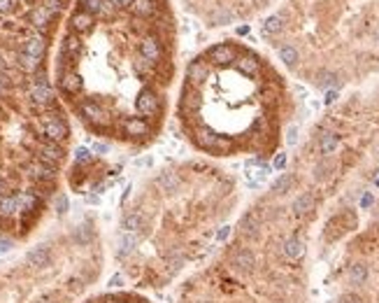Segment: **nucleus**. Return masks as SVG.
Returning <instances> with one entry per match:
<instances>
[{
    "label": "nucleus",
    "mask_w": 379,
    "mask_h": 303,
    "mask_svg": "<svg viewBox=\"0 0 379 303\" xmlns=\"http://www.w3.org/2000/svg\"><path fill=\"white\" fill-rule=\"evenodd\" d=\"M228 233H230V226H223V229L217 233V240H226V238H228Z\"/></svg>",
    "instance_id": "nucleus-51"
},
{
    "label": "nucleus",
    "mask_w": 379,
    "mask_h": 303,
    "mask_svg": "<svg viewBox=\"0 0 379 303\" xmlns=\"http://www.w3.org/2000/svg\"><path fill=\"white\" fill-rule=\"evenodd\" d=\"M40 61H42V59L30 56V54H26V52H21V54H19V66L24 68V70H28V73H35V70H40Z\"/></svg>",
    "instance_id": "nucleus-32"
},
{
    "label": "nucleus",
    "mask_w": 379,
    "mask_h": 303,
    "mask_svg": "<svg viewBox=\"0 0 379 303\" xmlns=\"http://www.w3.org/2000/svg\"><path fill=\"white\" fill-rule=\"evenodd\" d=\"M112 303H126V301H112Z\"/></svg>",
    "instance_id": "nucleus-59"
},
{
    "label": "nucleus",
    "mask_w": 379,
    "mask_h": 303,
    "mask_svg": "<svg viewBox=\"0 0 379 303\" xmlns=\"http://www.w3.org/2000/svg\"><path fill=\"white\" fill-rule=\"evenodd\" d=\"M259 217L254 215V212H247L244 217H242V222H240V231L244 233V236H249V238H256L259 236Z\"/></svg>",
    "instance_id": "nucleus-19"
},
{
    "label": "nucleus",
    "mask_w": 379,
    "mask_h": 303,
    "mask_svg": "<svg viewBox=\"0 0 379 303\" xmlns=\"http://www.w3.org/2000/svg\"><path fill=\"white\" fill-rule=\"evenodd\" d=\"M210 77V68H207V63L205 61H193L191 66L186 68V79H188V86L193 84H203L205 79Z\"/></svg>",
    "instance_id": "nucleus-9"
},
{
    "label": "nucleus",
    "mask_w": 379,
    "mask_h": 303,
    "mask_svg": "<svg viewBox=\"0 0 379 303\" xmlns=\"http://www.w3.org/2000/svg\"><path fill=\"white\" fill-rule=\"evenodd\" d=\"M42 133L47 135V140L60 145V142L68 138V126L60 117H44L42 119Z\"/></svg>",
    "instance_id": "nucleus-2"
},
{
    "label": "nucleus",
    "mask_w": 379,
    "mask_h": 303,
    "mask_svg": "<svg viewBox=\"0 0 379 303\" xmlns=\"http://www.w3.org/2000/svg\"><path fill=\"white\" fill-rule=\"evenodd\" d=\"M302 255H305V245H302L300 238H289V240L284 242V257L291 261H298L302 259Z\"/></svg>",
    "instance_id": "nucleus-15"
},
{
    "label": "nucleus",
    "mask_w": 379,
    "mask_h": 303,
    "mask_svg": "<svg viewBox=\"0 0 379 303\" xmlns=\"http://www.w3.org/2000/svg\"><path fill=\"white\" fill-rule=\"evenodd\" d=\"M5 89V73H0V91Z\"/></svg>",
    "instance_id": "nucleus-57"
},
{
    "label": "nucleus",
    "mask_w": 379,
    "mask_h": 303,
    "mask_svg": "<svg viewBox=\"0 0 379 303\" xmlns=\"http://www.w3.org/2000/svg\"><path fill=\"white\" fill-rule=\"evenodd\" d=\"M79 49H82V42H79V37L68 35V37H66V42H63V54L75 56V54H79Z\"/></svg>",
    "instance_id": "nucleus-37"
},
{
    "label": "nucleus",
    "mask_w": 379,
    "mask_h": 303,
    "mask_svg": "<svg viewBox=\"0 0 379 303\" xmlns=\"http://www.w3.org/2000/svg\"><path fill=\"white\" fill-rule=\"evenodd\" d=\"M254 266H256V257H254L251 249L242 247V249H237V252L233 255V268L237 273H251Z\"/></svg>",
    "instance_id": "nucleus-5"
},
{
    "label": "nucleus",
    "mask_w": 379,
    "mask_h": 303,
    "mask_svg": "<svg viewBox=\"0 0 379 303\" xmlns=\"http://www.w3.org/2000/svg\"><path fill=\"white\" fill-rule=\"evenodd\" d=\"M123 285V275L121 273H114L112 278H109V287H121Z\"/></svg>",
    "instance_id": "nucleus-47"
},
{
    "label": "nucleus",
    "mask_w": 379,
    "mask_h": 303,
    "mask_svg": "<svg viewBox=\"0 0 379 303\" xmlns=\"http://www.w3.org/2000/svg\"><path fill=\"white\" fill-rule=\"evenodd\" d=\"M309 210H314V196L312 194H300L293 200V215L302 217V215H307Z\"/></svg>",
    "instance_id": "nucleus-22"
},
{
    "label": "nucleus",
    "mask_w": 379,
    "mask_h": 303,
    "mask_svg": "<svg viewBox=\"0 0 379 303\" xmlns=\"http://www.w3.org/2000/svg\"><path fill=\"white\" fill-rule=\"evenodd\" d=\"M49 249L44 247V245H37V247H33L26 255V261H28L30 266H35V268H44V266H49Z\"/></svg>",
    "instance_id": "nucleus-12"
},
{
    "label": "nucleus",
    "mask_w": 379,
    "mask_h": 303,
    "mask_svg": "<svg viewBox=\"0 0 379 303\" xmlns=\"http://www.w3.org/2000/svg\"><path fill=\"white\" fill-rule=\"evenodd\" d=\"M82 5H84V12H89L91 17L93 14H112V10H114L112 0H82Z\"/></svg>",
    "instance_id": "nucleus-14"
},
{
    "label": "nucleus",
    "mask_w": 379,
    "mask_h": 303,
    "mask_svg": "<svg viewBox=\"0 0 379 303\" xmlns=\"http://www.w3.org/2000/svg\"><path fill=\"white\" fill-rule=\"evenodd\" d=\"M279 59H282L286 66L293 68L295 63H298V49L291 47V44H284V47H279Z\"/></svg>",
    "instance_id": "nucleus-35"
},
{
    "label": "nucleus",
    "mask_w": 379,
    "mask_h": 303,
    "mask_svg": "<svg viewBox=\"0 0 379 303\" xmlns=\"http://www.w3.org/2000/svg\"><path fill=\"white\" fill-rule=\"evenodd\" d=\"M17 203H19V210H21V212H33L37 208V196L24 191V194L17 196Z\"/></svg>",
    "instance_id": "nucleus-29"
},
{
    "label": "nucleus",
    "mask_w": 379,
    "mask_h": 303,
    "mask_svg": "<svg viewBox=\"0 0 379 303\" xmlns=\"http://www.w3.org/2000/svg\"><path fill=\"white\" fill-rule=\"evenodd\" d=\"M158 96L154 93L151 89H145V91H140V96L138 100H135V108H138V112L142 117H151V115H156L158 112Z\"/></svg>",
    "instance_id": "nucleus-3"
},
{
    "label": "nucleus",
    "mask_w": 379,
    "mask_h": 303,
    "mask_svg": "<svg viewBox=\"0 0 379 303\" xmlns=\"http://www.w3.org/2000/svg\"><path fill=\"white\" fill-rule=\"evenodd\" d=\"M30 177H35V180H42V182H49V180H54L56 175V166H49L44 164V161H35V164L28 168Z\"/></svg>",
    "instance_id": "nucleus-13"
},
{
    "label": "nucleus",
    "mask_w": 379,
    "mask_h": 303,
    "mask_svg": "<svg viewBox=\"0 0 379 303\" xmlns=\"http://www.w3.org/2000/svg\"><path fill=\"white\" fill-rule=\"evenodd\" d=\"M135 245H138V238H135V233H126V236L119 240V252L116 255L119 257H128L135 252Z\"/></svg>",
    "instance_id": "nucleus-28"
},
{
    "label": "nucleus",
    "mask_w": 379,
    "mask_h": 303,
    "mask_svg": "<svg viewBox=\"0 0 379 303\" xmlns=\"http://www.w3.org/2000/svg\"><path fill=\"white\" fill-rule=\"evenodd\" d=\"M70 26H73L75 33H86V30H91V26H93V17H91L89 12H84V10H79V12L73 14Z\"/></svg>",
    "instance_id": "nucleus-17"
},
{
    "label": "nucleus",
    "mask_w": 379,
    "mask_h": 303,
    "mask_svg": "<svg viewBox=\"0 0 379 303\" xmlns=\"http://www.w3.org/2000/svg\"><path fill=\"white\" fill-rule=\"evenodd\" d=\"M349 280H351V285H363L367 280V266L365 264H354L351 266V271H349Z\"/></svg>",
    "instance_id": "nucleus-30"
},
{
    "label": "nucleus",
    "mask_w": 379,
    "mask_h": 303,
    "mask_svg": "<svg viewBox=\"0 0 379 303\" xmlns=\"http://www.w3.org/2000/svg\"><path fill=\"white\" fill-rule=\"evenodd\" d=\"M337 75L335 73H328V70H324V73H319V79H317V84L324 86V89H328V86H337Z\"/></svg>",
    "instance_id": "nucleus-38"
},
{
    "label": "nucleus",
    "mask_w": 379,
    "mask_h": 303,
    "mask_svg": "<svg viewBox=\"0 0 379 303\" xmlns=\"http://www.w3.org/2000/svg\"><path fill=\"white\" fill-rule=\"evenodd\" d=\"M82 86H84V82H82V75L75 73V70H68V73L60 77V89L66 91V93H79V91H82Z\"/></svg>",
    "instance_id": "nucleus-11"
},
{
    "label": "nucleus",
    "mask_w": 379,
    "mask_h": 303,
    "mask_svg": "<svg viewBox=\"0 0 379 303\" xmlns=\"http://www.w3.org/2000/svg\"><path fill=\"white\" fill-rule=\"evenodd\" d=\"M82 117H84L86 121H91V124H98V126H102V124L107 121V112H105L96 100H86V103H82Z\"/></svg>",
    "instance_id": "nucleus-6"
},
{
    "label": "nucleus",
    "mask_w": 379,
    "mask_h": 303,
    "mask_svg": "<svg viewBox=\"0 0 379 303\" xmlns=\"http://www.w3.org/2000/svg\"><path fill=\"white\" fill-rule=\"evenodd\" d=\"M259 3H268V0H259Z\"/></svg>",
    "instance_id": "nucleus-60"
},
{
    "label": "nucleus",
    "mask_w": 379,
    "mask_h": 303,
    "mask_svg": "<svg viewBox=\"0 0 379 303\" xmlns=\"http://www.w3.org/2000/svg\"><path fill=\"white\" fill-rule=\"evenodd\" d=\"M168 261H170V266H172V268H177L181 261H184V255H181L179 249H172V252H170V257H168Z\"/></svg>",
    "instance_id": "nucleus-40"
},
{
    "label": "nucleus",
    "mask_w": 379,
    "mask_h": 303,
    "mask_svg": "<svg viewBox=\"0 0 379 303\" xmlns=\"http://www.w3.org/2000/svg\"><path fill=\"white\" fill-rule=\"evenodd\" d=\"M272 166H275L277 170H282L284 166H286V154H277V157H275V164H272Z\"/></svg>",
    "instance_id": "nucleus-48"
},
{
    "label": "nucleus",
    "mask_w": 379,
    "mask_h": 303,
    "mask_svg": "<svg viewBox=\"0 0 379 303\" xmlns=\"http://www.w3.org/2000/svg\"><path fill=\"white\" fill-rule=\"evenodd\" d=\"M268 173H270V168H268V166H261L259 170H254V173H247L249 187H261V184L265 182V177H268Z\"/></svg>",
    "instance_id": "nucleus-36"
},
{
    "label": "nucleus",
    "mask_w": 379,
    "mask_h": 303,
    "mask_svg": "<svg viewBox=\"0 0 379 303\" xmlns=\"http://www.w3.org/2000/svg\"><path fill=\"white\" fill-rule=\"evenodd\" d=\"M340 303H365V301H363L358 294L351 291V294H342V296H340Z\"/></svg>",
    "instance_id": "nucleus-42"
},
{
    "label": "nucleus",
    "mask_w": 379,
    "mask_h": 303,
    "mask_svg": "<svg viewBox=\"0 0 379 303\" xmlns=\"http://www.w3.org/2000/svg\"><path fill=\"white\" fill-rule=\"evenodd\" d=\"M68 206H70V203H68V196H66V194H60L58 198H56V210H58V212H66V210H68Z\"/></svg>",
    "instance_id": "nucleus-44"
},
{
    "label": "nucleus",
    "mask_w": 379,
    "mask_h": 303,
    "mask_svg": "<svg viewBox=\"0 0 379 303\" xmlns=\"http://www.w3.org/2000/svg\"><path fill=\"white\" fill-rule=\"evenodd\" d=\"M37 303H47V301H37Z\"/></svg>",
    "instance_id": "nucleus-61"
},
{
    "label": "nucleus",
    "mask_w": 379,
    "mask_h": 303,
    "mask_svg": "<svg viewBox=\"0 0 379 303\" xmlns=\"http://www.w3.org/2000/svg\"><path fill=\"white\" fill-rule=\"evenodd\" d=\"M228 19H230V17H228L226 12H219L217 17H214V21H228Z\"/></svg>",
    "instance_id": "nucleus-56"
},
{
    "label": "nucleus",
    "mask_w": 379,
    "mask_h": 303,
    "mask_svg": "<svg viewBox=\"0 0 379 303\" xmlns=\"http://www.w3.org/2000/svg\"><path fill=\"white\" fill-rule=\"evenodd\" d=\"M131 10L138 14V17H149V14L156 12V3H154V0H133Z\"/></svg>",
    "instance_id": "nucleus-26"
},
{
    "label": "nucleus",
    "mask_w": 379,
    "mask_h": 303,
    "mask_svg": "<svg viewBox=\"0 0 379 303\" xmlns=\"http://www.w3.org/2000/svg\"><path fill=\"white\" fill-rule=\"evenodd\" d=\"M123 131L128 135H133V138H145V135L151 133V126L149 121L142 119V117H131V119L123 121Z\"/></svg>",
    "instance_id": "nucleus-8"
},
{
    "label": "nucleus",
    "mask_w": 379,
    "mask_h": 303,
    "mask_svg": "<svg viewBox=\"0 0 379 303\" xmlns=\"http://www.w3.org/2000/svg\"><path fill=\"white\" fill-rule=\"evenodd\" d=\"M12 249V240H0V255H7Z\"/></svg>",
    "instance_id": "nucleus-50"
},
{
    "label": "nucleus",
    "mask_w": 379,
    "mask_h": 303,
    "mask_svg": "<svg viewBox=\"0 0 379 303\" xmlns=\"http://www.w3.org/2000/svg\"><path fill=\"white\" fill-rule=\"evenodd\" d=\"M17 212H19L17 196H0V215L3 217H12Z\"/></svg>",
    "instance_id": "nucleus-27"
},
{
    "label": "nucleus",
    "mask_w": 379,
    "mask_h": 303,
    "mask_svg": "<svg viewBox=\"0 0 379 303\" xmlns=\"http://www.w3.org/2000/svg\"><path fill=\"white\" fill-rule=\"evenodd\" d=\"M140 54H142V59H145L147 63H156V61L161 59V42H158L154 35L145 37L142 44H140Z\"/></svg>",
    "instance_id": "nucleus-10"
},
{
    "label": "nucleus",
    "mask_w": 379,
    "mask_h": 303,
    "mask_svg": "<svg viewBox=\"0 0 379 303\" xmlns=\"http://www.w3.org/2000/svg\"><path fill=\"white\" fill-rule=\"evenodd\" d=\"M326 170H331L326 164H319V166H317V177H319V180H321V177H326Z\"/></svg>",
    "instance_id": "nucleus-52"
},
{
    "label": "nucleus",
    "mask_w": 379,
    "mask_h": 303,
    "mask_svg": "<svg viewBox=\"0 0 379 303\" xmlns=\"http://www.w3.org/2000/svg\"><path fill=\"white\" fill-rule=\"evenodd\" d=\"M235 66H237V70L242 75H249V77L259 73V61L254 59V56H242V59L235 61Z\"/></svg>",
    "instance_id": "nucleus-25"
},
{
    "label": "nucleus",
    "mask_w": 379,
    "mask_h": 303,
    "mask_svg": "<svg viewBox=\"0 0 379 303\" xmlns=\"http://www.w3.org/2000/svg\"><path fill=\"white\" fill-rule=\"evenodd\" d=\"M133 0H112V5H116V7H126V5H131Z\"/></svg>",
    "instance_id": "nucleus-55"
},
{
    "label": "nucleus",
    "mask_w": 379,
    "mask_h": 303,
    "mask_svg": "<svg viewBox=\"0 0 379 303\" xmlns=\"http://www.w3.org/2000/svg\"><path fill=\"white\" fill-rule=\"evenodd\" d=\"M142 224H145V219L138 212H131V215H126V217L121 219V229L126 231V233H138L142 229Z\"/></svg>",
    "instance_id": "nucleus-24"
},
{
    "label": "nucleus",
    "mask_w": 379,
    "mask_h": 303,
    "mask_svg": "<svg viewBox=\"0 0 379 303\" xmlns=\"http://www.w3.org/2000/svg\"><path fill=\"white\" fill-rule=\"evenodd\" d=\"M75 159H77L79 164H84V161H91V159H93V154H91V152L86 149V147H79L77 154H75Z\"/></svg>",
    "instance_id": "nucleus-41"
},
{
    "label": "nucleus",
    "mask_w": 379,
    "mask_h": 303,
    "mask_svg": "<svg viewBox=\"0 0 379 303\" xmlns=\"http://www.w3.org/2000/svg\"><path fill=\"white\" fill-rule=\"evenodd\" d=\"M196 142L205 149H219V152H226L230 147V140L219 135L217 131H212L210 126H203L198 128V133H196Z\"/></svg>",
    "instance_id": "nucleus-1"
},
{
    "label": "nucleus",
    "mask_w": 379,
    "mask_h": 303,
    "mask_svg": "<svg viewBox=\"0 0 379 303\" xmlns=\"http://www.w3.org/2000/svg\"><path fill=\"white\" fill-rule=\"evenodd\" d=\"M14 7V0H0V14H10Z\"/></svg>",
    "instance_id": "nucleus-45"
},
{
    "label": "nucleus",
    "mask_w": 379,
    "mask_h": 303,
    "mask_svg": "<svg viewBox=\"0 0 379 303\" xmlns=\"http://www.w3.org/2000/svg\"><path fill=\"white\" fill-rule=\"evenodd\" d=\"M156 182H158V187H161L163 191H175V189L179 187V177H177L175 173H163Z\"/></svg>",
    "instance_id": "nucleus-31"
},
{
    "label": "nucleus",
    "mask_w": 379,
    "mask_h": 303,
    "mask_svg": "<svg viewBox=\"0 0 379 303\" xmlns=\"http://www.w3.org/2000/svg\"><path fill=\"white\" fill-rule=\"evenodd\" d=\"M337 100V91L331 89V91H326V105H333Z\"/></svg>",
    "instance_id": "nucleus-49"
},
{
    "label": "nucleus",
    "mask_w": 379,
    "mask_h": 303,
    "mask_svg": "<svg viewBox=\"0 0 379 303\" xmlns=\"http://www.w3.org/2000/svg\"><path fill=\"white\" fill-rule=\"evenodd\" d=\"M291 187H293V175H289V173H286V175H279L277 180L272 182V191H275V194H286Z\"/></svg>",
    "instance_id": "nucleus-34"
},
{
    "label": "nucleus",
    "mask_w": 379,
    "mask_h": 303,
    "mask_svg": "<svg viewBox=\"0 0 379 303\" xmlns=\"http://www.w3.org/2000/svg\"><path fill=\"white\" fill-rule=\"evenodd\" d=\"M91 238H93V231H91V226H79V229L75 231V240H77V242H89Z\"/></svg>",
    "instance_id": "nucleus-39"
},
{
    "label": "nucleus",
    "mask_w": 379,
    "mask_h": 303,
    "mask_svg": "<svg viewBox=\"0 0 379 303\" xmlns=\"http://www.w3.org/2000/svg\"><path fill=\"white\" fill-rule=\"evenodd\" d=\"M0 196H3V182H0Z\"/></svg>",
    "instance_id": "nucleus-58"
},
{
    "label": "nucleus",
    "mask_w": 379,
    "mask_h": 303,
    "mask_svg": "<svg viewBox=\"0 0 379 303\" xmlns=\"http://www.w3.org/2000/svg\"><path fill=\"white\" fill-rule=\"evenodd\" d=\"M200 105V93L193 86H184V93H181V110H198Z\"/></svg>",
    "instance_id": "nucleus-23"
},
{
    "label": "nucleus",
    "mask_w": 379,
    "mask_h": 303,
    "mask_svg": "<svg viewBox=\"0 0 379 303\" xmlns=\"http://www.w3.org/2000/svg\"><path fill=\"white\" fill-rule=\"evenodd\" d=\"M93 149H96V152H98V154H105V152H107V149H109V147H107V145H105V142H96V147H93Z\"/></svg>",
    "instance_id": "nucleus-53"
},
{
    "label": "nucleus",
    "mask_w": 379,
    "mask_h": 303,
    "mask_svg": "<svg viewBox=\"0 0 379 303\" xmlns=\"http://www.w3.org/2000/svg\"><path fill=\"white\" fill-rule=\"evenodd\" d=\"M51 19H54V14L49 12V10H47V7H44V5L35 7V10L30 12V24L35 26V28H40V30H42V28H47Z\"/></svg>",
    "instance_id": "nucleus-18"
},
{
    "label": "nucleus",
    "mask_w": 379,
    "mask_h": 303,
    "mask_svg": "<svg viewBox=\"0 0 379 303\" xmlns=\"http://www.w3.org/2000/svg\"><path fill=\"white\" fill-rule=\"evenodd\" d=\"M24 52L30 56H37V59H42L44 54V37L42 35H30L28 40L24 42Z\"/></svg>",
    "instance_id": "nucleus-20"
},
{
    "label": "nucleus",
    "mask_w": 379,
    "mask_h": 303,
    "mask_svg": "<svg viewBox=\"0 0 379 303\" xmlns=\"http://www.w3.org/2000/svg\"><path fill=\"white\" fill-rule=\"evenodd\" d=\"M286 142H289V145L298 142V126H289V131H286Z\"/></svg>",
    "instance_id": "nucleus-43"
},
{
    "label": "nucleus",
    "mask_w": 379,
    "mask_h": 303,
    "mask_svg": "<svg viewBox=\"0 0 379 303\" xmlns=\"http://www.w3.org/2000/svg\"><path fill=\"white\" fill-rule=\"evenodd\" d=\"M284 26V19L279 17V14H272V17L265 19V24H263V33L265 35H275V33H279Z\"/></svg>",
    "instance_id": "nucleus-33"
},
{
    "label": "nucleus",
    "mask_w": 379,
    "mask_h": 303,
    "mask_svg": "<svg viewBox=\"0 0 379 303\" xmlns=\"http://www.w3.org/2000/svg\"><path fill=\"white\" fill-rule=\"evenodd\" d=\"M361 206H363V208L372 206V196H370V194H365V196H363V198H361Z\"/></svg>",
    "instance_id": "nucleus-54"
},
{
    "label": "nucleus",
    "mask_w": 379,
    "mask_h": 303,
    "mask_svg": "<svg viewBox=\"0 0 379 303\" xmlns=\"http://www.w3.org/2000/svg\"><path fill=\"white\" fill-rule=\"evenodd\" d=\"M51 89H49L47 84H33V89H30V100L35 105H40V108H44V105L51 103Z\"/></svg>",
    "instance_id": "nucleus-16"
},
{
    "label": "nucleus",
    "mask_w": 379,
    "mask_h": 303,
    "mask_svg": "<svg viewBox=\"0 0 379 303\" xmlns=\"http://www.w3.org/2000/svg\"><path fill=\"white\" fill-rule=\"evenodd\" d=\"M207 56H210V61L214 66H228V63L235 61V49L230 44H217V47L210 49Z\"/></svg>",
    "instance_id": "nucleus-7"
},
{
    "label": "nucleus",
    "mask_w": 379,
    "mask_h": 303,
    "mask_svg": "<svg viewBox=\"0 0 379 303\" xmlns=\"http://www.w3.org/2000/svg\"><path fill=\"white\" fill-rule=\"evenodd\" d=\"M37 154H40V161H44V164H49V166H56L63 161V147H60L58 142H51V140L42 142L40 149H37Z\"/></svg>",
    "instance_id": "nucleus-4"
},
{
    "label": "nucleus",
    "mask_w": 379,
    "mask_h": 303,
    "mask_svg": "<svg viewBox=\"0 0 379 303\" xmlns=\"http://www.w3.org/2000/svg\"><path fill=\"white\" fill-rule=\"evenodd\" d=\"M44 7H47L51 14H56L60 10V0H47V3H44Z\"/></svg>",
    "instance_id": "nucleus-46"
},
{
    "label": "nucleus",
    "mask_w": 379,
    "mask_h": 303,
    "mask_svg": "<svg viewBox=\"0 0 379 303\" xmlns=\"http://www.w3.org/2000/svg\"><path fill=\"white\" fill-rule=\"evenodd\" d=\"M337 145H340V138H337L335 133H331V131H326L319 140V152L324 154V157H331L333 152L337 149Z\"/></svg>",
    "instance_id": "nucleus-21"
}]
</instances>
